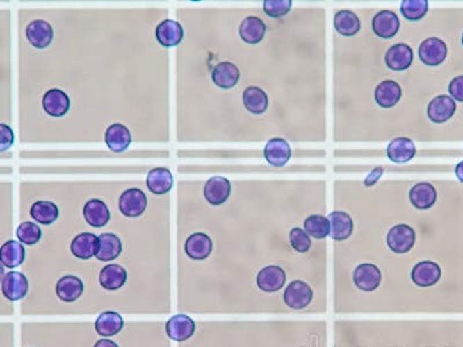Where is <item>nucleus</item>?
I'll return each mask as SVG.
<instances>
[{"label": "nucleus", "mask_w": 463, "mask_h": 347, "mask_svg": "<svg viewBox=\"0 0 463 347\" xmlns=\"http://www.w3.org/2000/svg\"><path fill=\"white\" fill-rule=\"evenodd\" d=\"M416 232L408 225H396L388 232L387 244L395 253H407L415 244Z\"/></svg>", "instance_id": "1"}, {"label": "nucleus", "mask_w": 463, "mask_h": 347, "mask_svg": "<svg viewBox=\"0 0 463 347\" xmlns=\"http://www.w3.org/2000/svg\"><path fill=\"white\" fill-rule=\"evenodd\" d=\"M311 300H313V291L311 286L304 281H292L284 291V302L286 303L287 307L294 310L306 308Z\"/></svg>", "instance_id": "2"}, {"label": "nucleus", "mask_w": 463, "mask_h": 347, "mask_svg": "<svg viewBox=\"0 0 463 347\" xmlns=\"http://www.w3.org/2000/svg\"><path fill=\"white\" fill-rule=\"evenodd\" d=\"M147 206V197L139 189H129L125 190L120 197L118 208L122 214L128 218H137L145 212Z\"/></svg>", "instance_id": "3"}, {"label": "nucleus", "mask_w": 463, "mask_h": 347, "mask_svg": "<svg viewBox=\"0 0 463 347\" xmlns=\"http://www.w3.org/2000/svg\"><path fill=\"white\" fill-rule=\"evenodd\" d=\"M447 45L440 38L430 37L419 45V56L423 64L438 66L447 57Z\"/></svg>", "instance_id": "4"}, {"label": "nucleus", "mask_w": 463, "mask_h": 347, "mask_svg": "<svg viewBox=\"0 0 463 347\" xmlns=\"http://www.w3.org/2000/svg\"><path fill=\"white\" fill-rule=\"evenodd\" d=\"M28 288V279L24 273L20 272H8L5 274L1 280V291L7 300L10 301H19L27 295Z\"/></svg>", "instance_id": "5"}, {"label": "nucleus", "mask_w": 463, "mask_h": 347, "mask_svg": "<svg viewBox=\"0 0 463 347\" xmlns=\"http://www.w3.org/2000/svg\"><path fill=\"white\" fill-rule=\"evenodd\" d=\"M382 274L379 267L374 264H360L353 272V281L357 287L364 291H373L381 284Z\"/></svg>", "instance_id": "6"}, {"label": "nucleus", "mask_w": 463, "mask_h": 347, "mask_svg": "<svg viewBox=\"0 0 463 347\" xmlns=\"http://www.w3.org/2000/svg\"><path fill=\"white\" fill-rule=\"evenodd\" d=\"M195 331H196V323L194 319L184 314L173 316L166 324L167 335L170 339L179 343L191 338Z\"/></svg>", "instance_id": "7"}, {"label": "nucleus", "mask_w": 463, "mask_h": 347, "mask_svg": "<svg viewBox=\"0 0 463 347\" xmlns=\"http://www.w3.org/2000/svg\"><path fill=\"white\" fill-rule=\"evenodd\" d=\"M259 289L266 293H275L283 288L286 282V274L283 269L276 265H270L259 271L256 278Z\"/></svg>", "instance_id": "8"}, {"label": "nucleus", "mask_w": 463, "mask_h": 347, "mask_svg": "<svg viewBox=\"0 0 463 347\" xmlns=\"http://www.w3.org/2000/svg\"><path fill=\"white\" fill-rule=\"evenodd\" d=\"M457 111V103L452 97L439 95L434 97L428 105V116L430 121L437 124H441L450 121Z\"/></svg>", "instance_id": "9"}, {"label": "nucleus", "mask_w": 463, "mask_h": 347, "mask_svg": "<svg viewBox=\"0 0 463 347\" xmlns=\"http://www.w3.org/2000/svg\"><path fill=\"white\" fill-rule=\"evenodd\" d=\"M231 191L232 184L227 178L222 176H213L205 184V199L213 206H219L229 199Z\"/></svg>", "instance_id": "10"}, {"label": "nucleus", "mask_w": 463, "mask_h": 347, "mask_svg": "<svg viewBox=\"0 0 463 347\" xmlns=\"http://www.w3.org/2000/svg\"><path fill=\"white\" fill-rule=\"evenodd\" d=\"M400 26L401 24H400L398 15L391 10H381L379 13L375 14V17L372 20V28H373L374 33L377 36L384 38V40L394 37L400 31Z\"/></svg>", "instance_id": "11"}, {"label": "nucleus", "mask_w": 463, "mask_h": 347, "mask_svg": "<svg viewBox=\"0 0 463 347\" xmlns=\"http://www.w3.org/2000/svg\"><path fill=\"white\" fill-rule=\"evenodd\" d=\"M292 149L285 139L273 138L266 142L264 158L273 167H283L290 161Z\"/></svg>", "instance_id": "12"}, {"label": "nucleus", "mask_w": 463, "mask_h": 347, "mask_svg": "<svg viewBox=\"0 0 463 347\" xmlns=\"http://www.w3.org/2000/svg\"><path fill=\"white\" fill-rule=\"evenodd\" d=\"M441 278V269L434 262H421L416 264L412 272V279L414 284L419 287H430L436 285Z\"/></svg>", "instance_id": "13"}, {"label": "nucleus", "mask_w": 463, "mask_h": 347, "mask_svg": "<svg viewBox=\"0 0 463 347\" xmlns=\"http://www.w3.org/2000/svg\"><path fill=\"white\" fill-rule=\"evenodd\" d=\"M414 52L409 45L398 43L388 49L384 56L386 65L393 71H405L412 66Z\"/></svg>", "instance_id": "14"}, {"label": "nucleus", "mask_w": 463, "mask_h": 347, "mask_svg": "<svg viewBox=\"0 0 463 347\" xmlns=\"http://www.w3.org/2000/svg\"><path fill=\"white\" fill-rule=\"evenodd\" d=\"M28 42L38 49H44L50 45L54 38L51 24L44 20L31 21L26 28Z\"/></svg>", "instance_id": "15"}, {"label": "nucleus", "mask_w": 463, "mask_h": 347, "mask_svg": "<svg viewBox=\"0 0 463 347\" xmlns=\"http://www.w3.org/2000/svg\"><path fill=\"white\" fill-rule=\"evenodd\" d=\"M43 109L52 117H62L70 110V99L67 94L58 88L48 90L42 100Z\"/></svg>", "instance_id": "16"}, {"label": "nucleus", "mask_w": 463, "mask_h": 347, "mask_svg": "<svg viewBox=\"0 0 463 347\" xmlns=\"http://www.w3.org/2000/svg\"><path fill=\"white\" fill-rule=\"evenodd\" d=\"M104 142L111 152H124L131 144V132L125 125L115 123L107 128L104 135Z\"/></svg>", "instance_id": "17"}, {"label": "nucleus", "mask_w": 463, "mask_h": 347, "mask_svg": "<svg viewBox=\"0 0 463 347\" xmlns=\"http://www.w3.org/2000/svg\"><path fill=\"white\" fill-rule=\"evenodd\" d=\"M213 243L210 236L204 232H195L188 237L184 244V250L191 260H206L211 255Z\"/></svg>", "instance_id": "18"}, {"label": "nucleus", "mask_w": 463, "mask_h": 347, "mask_svg": "<svg viewBox=\"0 0 463 347\" xmlns=\"http://www.w3.org/2000/svg\"><path fill=\"white\" fill-rule=\"evenodd\" d=\"M184 27L177 21L163 20L156 29V40L166 48L180 44L184 40Z\"/></svg>", "instance_id": "19"}, {"label": "nucleus", "mask_w": 463, "mask_h": 347, "mask_svg": "<svg viewBox=\"0 0 463 347\" xmlns=\"http://www.w3.org/2000/svg\"><path fill=\"white\" fill-rule=\"evenodd\" d=\"M83 218L94 228L104 227L109 222L111 212L100 199H90L83 206Z\"/></svg>", "instance_id": "20"}, {"label": "nucleus", "mask_w": 463, "mask_h": 347, "mask_svg": "<svg viewBox=\"0 0 463 347\" xmlns=\"http://www.w3.org/2000/svg\"><path fill=\"white\" fill-rule=\"evenodd\" d=\"M374 96H375L377 103L381 108L389 109V108L395 107L398 103V101L401 100V86L394 80H384L377 85Z\"/></svg>", "instance_id": "21"}, {"label": "nucleus", "mask_w": 463, "mask_h": 347, "mask_svg": "<svg viewBox=\"0 0 463 347\" xmlns=\"http://www.w3.org/2000/svg\"><path fill=\"white\" fill-rule=\"evenodd\" d=\"M330 223L329 235L336 241H344L349 239L353 232V220L346 212L336 211L328 217Z\"/></svg>", "instance_id": "22"}, {"label": "nucleus", "mask_w": 463, "mask_h": 347, "mask_svg": "<svg viewBox=\"0 0 463 347\" xmlns=\"http://www.w3.org/2000/svg\"><path fill=\"white\" fill-rule=\"evenodd\" d=\"M387 155L391 162L407 163L416 155V146L412 139L401 137L391 140L387 147Z\"/></svg>", "instance_id": "23"}, {"label": "nucleus", "mask_w": 463, "mask_h": 347, "mask_svg": "<svg viewBox=\"0 0 463 347\" xmlns=\"http://www.w3.org/2000/svg\"><path fill=\"white\" fill-rule=\"evenodd\" d=\"M83 282L76 276L60 278L56 285V294L64 302H74L83 295Z\"/></svg>", "instance_id": "24"}, {"label": "nucleus", "mask_w": 463, "mask_h": 347, "mask_svg": "<svg viewBox=\"0 0 463 347\" xmlns=\"http://www.w3.org/2000/svg\"><path fill=\"white\" fill-rule=\"evenodd\" d=\"M99 248V237L92 232H81L71 243V251L80 260H90L95 256Z\"/></svg>", "instance_id": "25"}, {"label": "nucleus", "mask_w": 463, "mask_h": 347, "mask_svg": "<svg viewBox=\"0 0 463 347\" xmlns=\"http://www.w3.org/2000/svg\"><path fill=\"white\" fill-rule=\"evenodd\" d=\"M409 198L414 208L419 210H428L436 204L437 191L432 184L422 182L412 187Z\"/></svg>", "instance_id": "26"}, {"label": "nucleus", "mask_w": 463, "mask_h": 347, "mask_svg": "<svg viewBox=\"0 0 463 347\" xmlns=\"http://www.w3.org/2000/svg\"><path fill=\"white\" fill-rule=\"evenodd\" d=\"M266 24L259 17H248L240 24L238 34L245 43L257 44L266 36Z\"/></svg>", "instance_id": "27"}, {"label": "nucleus", "mask_w": 463, "mask_h": 347, "mask_svg": "<svg viewBox=\"0 0 463 347\" xmlns=\"http://www.w3.org/2000/svg\"><path fill=\"white\" fill-rule=\"evenodd\" d=\"M240 71L233 62H219L212 71L213 83L222 90H229L238 83Z\"/></svg>", "instance_id": "28"}, {"label": "nucleus", "mask_w": 463, "mask_h": 347, "mask_svg": "<svg viewBox=\"0 0 463 347\" xmlns=\"http://www.w3.org/2000/svg\"><path fill=\"white\" fill-rule=\"evenodd\" d=\"M146 185L154 194H165L173 187V175L170 169L159 167L149 171L146 178Z\"/></svg>", "instance_id": "29"}, {"label": "nucleus", "mask_w": 463, "mask_h": 347, "mask_svg": "<svg viewBox=\"0 0 463 347\" xmlns=\"http://www.w3.org/2000/svg\"><path fill=\"white\" fill-rule=\"evenodd\" d=\"M128 273L124 267L116 264H109L100 272V284L107 291H117L124 286Z\"/></svg>", "instance_id": "30"}, {"label": "nucleus", "mask_w": 463, "mask_h": 347, "mask_svg": "<svg viewBox=\"0 0 463 347\" xmlns=\"http://www.w3.org/2000/svg\"><path fill=\"white\" fill-rule=\"evenodd\" d=\"M122 253V242L118 236L106 232L99 236V248L95 255L97 260L111 262L117 258Z\"/></svg>", "instance_id": "31"}, {"label": "nucleus", "mask_w": 463, "mask_h": 347, "mask_svg": "<svg viewBox=\"0 0 463 347\" xmlns=\"http://www.w3.org/2000/svg\"><path fill=\"white\" fill-rule=\"evenodd\" d=\"M124 319L118 312H102L95 321V330L102 337H113L121 332Z\"/></svg>", "instance_id": "32"}, {"label": "nucleus", "mask_w": 463, "mask_h": 347, "mask_svg": "<svg viewBox=\"0 0 463 347\" xmlns=\"http://www.w3.org/2000/svg\"><path fill=\"white\" fill-rule=\"evenodd\" d=\"M242 101L245 109L252 114L261 115L266 112L269 105V99L266 92L259 87L250 86L242 94Z\"/></svg>", "instance_id": "33"}, {"label": "nucleus", "mask_w": 463, "mask_h": 347, "mask_svg": "<svg viewBox=\"0 0 463 347\" xmlns=\"http://www.w3.org/2000/svg\"><path fill=\"white\" fill-rule=\"evenodd\" d=\"M24 257H26V250L24 246L13 239L3 243L0 249V262L3 266L8 269L20 266L21 264L24 263Z\"/></svg>", "instance_id": "34"}, {"label": "nucleus", "mask_w": 463, "mask_h": 347, "mask_svg": "<svg viewBox=\"0 0 463 347\" xmlns=\"http://www.w3.org/2000/svg\"><path fill=\"white\" fill-rule=\"evenodd\" d=\"M334 26L339 34L346 37L355 36L360 31L359 17L351 10H339L334 19Z\"/></svg>", "instance_id": "35"}, {"label": "nucleus", "mask_w": 463, "mask_h": 347, "mask_svg": "<svg viewBox=\"0 0 463 347\" xmlns=\"http://www.w3.org/2000/svg\"><path fill=\"white\" fill-rule=\"evenodd\" d=\"M31 218L41 225H51L58 219L59 210L52 201H36L31 208Z\"/></svg>", "instance_id": "36"}, {"label": "nucleus", "mask_w": 463, "mask_h": 347, "mask_svg": "<svg viewBox=\"0 0 463 347\" xmlns=\"http://www.w3.org/2000/svg\"><path fill=\"white\" fill-rule=\"evenodd\" d=\"M304 232L315 239H325L330 232V223L323 215H311L304 220Z\"/></svg>", "instance_id": "37"}, {"label": "nucleus", "mask_w": 463, "mask_h": 347, "mask_svg": "<svg viewBox=\"0 0 463 347\" xmlns=\"http://www.w3.org/2000/svg\"><path fill=\"white\" fill-rule=\"evenodd\" d=\"M429 12L428 0H403L401 3V13L409 21H419Z\"/></svg>", "instance_id": "38"}, {"label": "nucleus", "mask_w": 463, "mask_h": 347, "mask_svg": "<svg viewBox=\"0 0 463 347\" xmlns=\"http://www.w3.org/2000/svg\"><path fill=\"white\" fill-rule=\"evenodd\" d=\"M17 239L27 246H34L41 239L42 230L34 222H22L17 229Z\"/></svg>", "instance_id": "39"}, {"label": "nucleus", "mask_w": 463, "mask_h": 347, "mask_svg": "<svg viewBox=\"0 0 463 347\" xmlns=\"http://www.w3.org/2000/svg\"><path fill=\"white\" fill-rule=\"evenodd\" d=\"M291 8H292L291 0H266L263 3V10L266 15L276 19L285 17Z\"/></svg>", "instance_id": "40"}, {"label": "nucleus", "mask_w": 463, "mask_h": 347, "mask_svg": "<svg viewBox=\"0 0 463 347\" xmlns=\"http://www.w3.org/2000/svg\"><path fill=\"white\" fill-rule=\"evenodd\" d=\"M290 242L292 248L298 253H307L308 250L311 249V237L304 229L298 227L291 229Z\"/></svg>", "instance_id": "41"}, {"label": "nucleus", "mask_w": 463, "mask_h": 347, "mask_svg": "<svg viewBox=\"0 0 463 347\" xmlns=\"http://www.w3.org/2000/svg\"><path fill=\"white\" fill-rule=\"evenodd\" d=\"M14 135L12 128L6 124H0V151L5 152L13 145Z\"/></svg>", "instance_id": "42"}, {"label": "nucleus", "mask_w": 463, "mask_h": 347, "mask_svg": "<svg viewBox=\"0 0 463 347\" xmlns=\"http://www.w3.org/2000/svg\"><path fill=\"white\" fill-rule=\"evenodd\" d=\"M450 96L452 99L463 102V76H457L450 81V86H448Z\"/></svg>", "instance_id": "43"}, {"label": "nucleus", "mask_w": 463, "mask_h": 347, "mask_svg": "<svg viewBox=\"0 0 463 347\" xmlns=\"http://www.w3.org/2000/svg\"><path fill=\"white\" fill-rule=\"evenodd\" d=\"M94 347H118L117 344L109 339H100L97 340Z\"/></svg>", "instance_id": "44"}, {"label": "nucleus", "mask_w": 463, "mask_h": 347, "mask_svg": "<svg viewBox=\"0 0 463 347\" xmlns=\"http://www.w3.org/2000/svg\"><path fill=\"white\" fill-rule=\"evenodd\" d=\"M455 175H457L459 180L463 183V161L457 163V167H455Z\"/></svg>", "instance_id": "45"}, {"label": "nucleus", "mask_w": 463, "mask_h": 347, "mask_svg": "<svg viewBox=\"0 0 463 347\" xmlns=\"http://www.w3.org/2000/svg\"><path fill=\"white\" fill-rule=\"evenodd\" d=\"M462 45H463V34H462Z\"/></svg>", "instance_id": "46"}]
</instances>
